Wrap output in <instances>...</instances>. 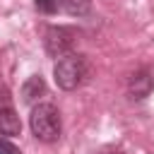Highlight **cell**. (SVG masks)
<instances>
[{
    "label": "cell",
    "instance_id": "1",
    "mask_svg": "<svg viewBox=\"0 0 154 154\" xmlns=\"http://www.w3.org/2000/svg\"><path fill=\"white\" fill-rule=\"evenodd\" d=\"M29 128L38 142H48V144L58 142L60 132H63L60 111L53 103H36L31 108V116H29Z\"/></svg>",
    "mask_w": 154,
    "mask_h": 154
},
{
    "label": "cell",
    "instance_id": "2",
    "mask_svg": "<svg viewBox=\"0 0 154 154\" xmlns=\"http://www.w3.org/2000/svg\"><path fill=\"white\" fill-rule=\"evenodd\" d=\"M87 72H89V63L82 53H67V55L58 58L53 65V79L63 91L77 89L87 79Z\"/></svg>",
    "mask_w": 154,
    "mask_h": 154
},
{
    "label": "cell",
    "instance_id": "3",
    "mask_svg": "<svg viewBox=\"0 0 154 154\" xmlns=\"http://www.w3.org/2000/svg\"><path fill=\"white\" fill-rule=\"evenodd\" d=\"M79 38V29L70 24H51L43 29V51L48 58H63L72 53L75 43Z\"/></svg>",
    "mask_w": 154,
    "mask_h": 154
},
{
    "label": "cell",
    "instance_id": "4",
    "mask_svg": "<svg viewBox=\"0 0 154 154\" xmlns=\"http://www.w3.org/2000/svg\"><path fill=\"white\" fill-rule=\"evenodd\" d=\"M152 89H154V75H152V70L140 67V70H135L128 77V96L132 101H144L152 94Z\"/></svg>",
    "mask_w": 154,
    "mask_h": 154
},
{
    "label": "cell",
    "instance_id": "5",
    "mask_svg": "<svg viewBox=\"0 0 154 154\" xmlns=\"http://www.w3.org/2000/svg\"><path fill=\"white\" fill-rule=\"evenodd\" d=\"M22 132V120L14 113L12 106H0V135L2 137H14Z\"/></svg>",
    "mask_w": 154,
    "mask_h": 154
},
{
    "label": "cell",
    "instance_id": "6",
    "mask_svg": "<svg viewBox=\"0 0 154 154\" xmlns=\"http://www.w3.org/2000/svg\"><path fill=\"white\" fill-rule=\"evenodd\" d=\"M43 94H46V82H43L41 75H31L22 84V101L24 103H36Z\"/></svg>",
    "mask_w": 154,
    "mask_h": 154
},
{
    "label": "cell",
    "instance_id": "7",
    "mask_svg": "<svg viewBox=\"0 0 154 154\" xmlns=\"http://www.w3.org/2000/svg\"><path fill=\"white\" fill-rule=\"evenodd\" d=\"M60 12L70 17H87L91 12V0H60Z\"/></svg>",
    "mask_w": 154,
    "mask_h": 154
},
{
    "label": "cell",
    "instance_id": "8",
    "mask_svg": "<svg viewBox=\"0 0 154 154\" xmlns=\"http://www.w3.org/2000/svg\"><path fill=\"white\" fill-rule=\"evenodd\" d=\"M34 7L41 12V14H58L60 12V0H34Z\"/></svg>",
    "mask_w": 154,
    "mask_h": 154
},
{
    "label": "cell",
    "instance_id": "9",
    "mask_svg": "<svg viewBox=\"0 0 154 154\" xmlns=\"http://www.w3.org/2000/svg\"><path fill=\"white\" fill-rule=\"evenodd\" d=\"M0 154H22V149L10 137H0Z\"/></svg>",
    "mask_w": 154,
    "mask_h": 154
},
{
    "label": "cell",
    "instance_id": "10",
    "mask_svg": "<svg viewBox=\"0 0 154 154\" xmlns=\"http://www.w3.org/2000/svg\"><path fill=\"white\" fill-rule=\"evenodd\" d=\"M10 101H12V94H10L7 84L0 82V106H10Z\"/></svg>",
    "mask_w": 154,
    "mask_h": 154
},
{
    "label": "cell",
    "instance_id": "11",
    "mask_svg": "<svg viewBox=\"0 0 154 154\" xmlns=\"http://www.w3.org/2000/svg\"><path fill=\"white\" fill-rule=\"evenodd\" d=\"M96 154H123V149H120V147H113V144H108V147H101Z\"/></svg>",
    "mask_w": 154,
    "mask_h": 154
}]
</instances>
